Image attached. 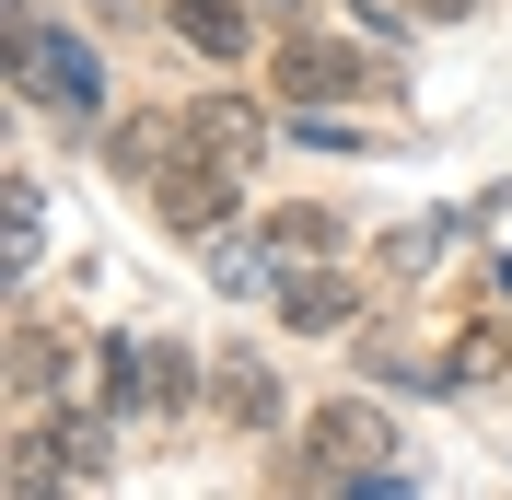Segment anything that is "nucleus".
Masks as SVG:
<instances>
[{
    "instance_id": "1",
    "label": "nucleus",
    "mask_w": 512,
    "mask_h": 500,
    "mask_svg": "<svg viewBox=\"0 0 512 500\" xmlns=\"http://www.w3.org/2000/svg\"><path fill=\"white\" fill-rule=\"evenodd\" d=\"M12 94L47 105L59 128H94L105 117V59L70 24H47V12H12Z\"/></svg>"
},
{
    "instance_id": "2",
    "label": "nucleus",
    "mask_w": 512,
    "mask_h": 500,
    "mask_svg": "<svg viewBox=\"0 0 512 500\" xmlns=\"http://www.w3.org/2000/svg\"><path fill=\"white\" fill-rule=\"evenodd\" d=\"M152 210L175 221L187 245H210V233L233 221V163H210V152H198V163H163V175H152Z\"/></svg>"
},
{
    "instance_id": "3",
    "label": "nucleus",
    "mask_w": 512,
    "mask_h": 500,
    "mask_svg": "<svg viewBox=\"0 0 512 500\" xmlns=\"http://www.w3.org/2000/svg\"><path fill=\"white\" fill-rule=\"evenodd\" d=\"M187 152H210V163H256V152H268V117H256L245 94H198V105H187Z\"/></svg>"
},
{
    "instance_id": "4",
    "label": "nucleus",
    "mask_w": 512,
    "mask_h": 500,
    "mask_svg": "<svg viewBox=\"0 0 512 500\" xmlns=\"http://www.w3.org/2000/svg\"><path fill=\"white\" fill-rule=\"evenodd\" d=\"M280 314H291V326H303V338H338V326H350V314H361V291L338 280V268H303V280L280 291Z\"/></svg>"
},
{
    "instance_id": "5",
    "label": "nucleus",
    "mask_w": 512,
    "mask_h": 500,
    "mask_svg": "<svg viewBox=\"0 0 512 500\" xmlns=\"http://www.w3.org/2000/svg\"><path fill=\"white\" fill-rule=\"evenodd\" d=\"M59 489H70V442H59V419L12 431V500H59Z\"/></svg>"
},
{
    "instance_id": "6",
    "label": "nucleus",
    "mask_w": 512,
    "mask_h": 500,
    "mask_svg": "<svg viewBox=\"0 0 512 500\" xmlns=\"http://www.w3.org/2000/svg\"><path fill=\"white\" fill-rule=\"evenodd\" d=\"M175 24H187V47H198V59H245V47H256L245 0H175Z\"/></svg>"
},
{
    "instance_id": "7",
    "label": "nucleus",
    "mask_w": 512,
    "mask_h": 500,
    "mask_svg": "<svg viewBox=\"0 0 512 500\" xmlns=\"http://www.w3.org/2000/svg\"><path fill=\"white\" fill-rule=\"evenodd\" d=\"M315 454H326V466H373V454H384V419H373V407H326V419H315Z\"/></svg>"
},
{
    "instance_id": "8",
    "label": "nucleus",
    "mask_w": 512,
    "mask_h": 500,
    "mask_svg": "<svg viewBox=\"0 0 512 500\" xmlns=\"http://www.w3.org/2000/svg\"><path fill=\"white\" fill-rule=\"evenodd\" d=\"M326 245H338V221H326V210H280V221H268V268H315Z\"/></svg>"
},
{
    "instance_id": "9",
    "label": "nucleus",
    "mask_w": 512,
    "mask_h": 500,
    "mask_svg": "<svg viewBox=\"0 0 512 500\" xmlns=\"http://www.w3.org/2000/svg\"><path fill=\"white\" fill-rule=\"evenodd\" d=\"M350 47H280V94H338V82H350Z\"/></svg>"
},
{
    "instance_id": "10",
    "label": "nucleus",
    "mask_w": 512,
    "mask_h": 500,
    "mask_svg": "<svg viewBox=\"0 0 512 500\" xmlns=\"http://www.w3.org/2000/svg\"><path fill=\"white\" fill-rule=\"evenodd\" d=\"M12 384H24V396H70V384H59V338H47V326H12Z\"/></svg>"
},
{
    "instance_id": "11",
    "label": "nucleus",
    "mask_w": 512,
    "mask_h": 500,
    "mask_svg": "<svg viewBox=\"0 0 512 500\" xmlns=\"http://www.w3.org/2000/svg\"><path fill=\"white\" fill-rule=\"evenodd\" d=\"M35 233H47V210H35V187L12 175V198H0V256H12V280L35 268Z\"/></svg>"
},
{
    "instance_id": "12",
    "label": "nucleus",
    "mask_w": 512,
    "mask_h": 500,
    "mask_svg": "<svg viewBox=\"0 0 512 500\" xmlns=\"http://www.w3.org/2000/svg\"><path fill=\"white\" fill-rule=\"evenodd\" d=\"M443 233H454V221H408V233H396V245H384V268H396V280H419V268H431V256H443Z\"/></svg>"
},
{
    "instance_id": "13",
    "label": "nucleus",
    "mask_w": 512,
    "mask_h": 500,
    "mask_svg": "<svg viewBox=\"0 0 512 500\" xmlns=\"http://www.w3.org/2000/svg\"><path fill=\"white\" fill-rule=\"evenodd\" d=\"M233 407H245V419H280V384L256 373V361H233Z\"/></svg>"
},
{
    "instance_id": "14",
    "label": "nucleus",
    "mask_w": 512,
    "mask_h": 500,
    "mask_svg": "<svg viewBox=\"0 0 512 500\" xmlns=\"http://www.w3.org/2000/svg\"><path fill=\"white\" fill-rule=\"evenodd\" d=\"M59 442H70V477H105V431L94 419H59Z\"/></svg>"
},
{
    "instance_id": "15",
    "label": "nucleus",
    "mask_w": 512,
    "mask_h": 500,
    "mask_svg": "<svg viewBox=\"0 0 512 500\" xmlns=\"http://www.w3.org/2000/svg\"><path fill=\"white\" fill-rule=\"evenodd\" d=\"M501 291H512V268H501Z\"/></svg>"
}]
</instances>
